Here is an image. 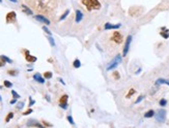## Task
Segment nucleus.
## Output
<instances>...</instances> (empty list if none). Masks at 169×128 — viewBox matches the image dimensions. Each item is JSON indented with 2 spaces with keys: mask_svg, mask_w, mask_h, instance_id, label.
Masks as SVG:
<instances>
[{
  "mask_svg": "<svg viewBox=\"0 0 169 128\" xmlns=\"http://www.w3.org/2000/svg\"><path fill=\"white\" fill-rule=\"evenodd\" d=\"M81 3L88 11L100 10L102 8V4L100 0H81Z\"/></svg>",
  "mask_w": 169,
  "mask_h": 128,
  "instance_id": "nucleus-1",
  "label": "nucleus"
},
{
  "mask_svg": "<svg viewBox=\"0 0 169 128\" xmlns=\"http://www.w3.org/2000/svg\"><path fill=\"white\" fill-rule=\"evenodd\" d=\"M122 55H119V54L116 55L113 58V60H111L108 65H107L106 70L107 71H111V70L115 69V68L119 65V63H122Z\"/></svg>",
  "mask_w": 169,
  "mask_h": 128,
  "instance_id": "nucleus-2",
  "label": "nucleus"
},
{
  "mask_svg": "<svg viewBox=\"0 0 169 128\" xmlns=\"http://www.w3.org/2000/svg\"><path fill=\"white\" fill-rule=\"evenodd\" d=\"M111 40H112L113 42H115L116 45H120V43L124 42V35H122L119 31L116 30V31H114L112 33V35H111Z\"/></svg>",
  "mask_w": 169,
  "mask_h": 128,
  "instance_id": "nucleus-3",
  "label": "nucleus"
},
{
  "mask_svg": "<svg viewBox=\"0 0 169 128\" xmlns=\"http://www.w3.org/2000/svg\"><path fill=\"white\" fill-rule=\"evenodd\" d=\"M132 39H133L132 35H129L127 38H125L124 49H122V57H125V56H127V55H128V53H129V51H130V45H131Z\"/></svg>",
  "mask_w": 169,
  "mask_h": 128,
  "instance_id": "nucleus-4",
  "label": "nucleus"
},
{
  "mask_svg": "<svg viewBox=\"0 0 169 128\" xmlns=\"http://www.w3.org/2000/svg\"><path fill=\"white\" fill-rule=\"evenodd\" d=\"M5 21L8 24H11V23H16L17 22V13L16 11H10V13L6 15L5 17Z\"/></svg>",
  "mask_w": 169,
  "mask_h": 128,
  "instance_id": "nucleus-5",
  "label": "nucleus"
},
{
  "mask_svg": "<svg viewBox=\"0 0 169 128\" xmlns=\"http://www.w3.org/2000/svg\"><path fill=\"white\" fill-rule=\"evenodd\" d=\"M68 94H63V95L60 97V99H59V106H60L61 109H67L68 107Z\"/></svg>",
  "mask_w": 169,
  "mask_h": 128,
  "instance_id": "nucleus-6",
  "label": "nucleus"
},
{
  "mask_svg": "<svg viewBox=\"0 0 169 128\" xmlns=\"http://www.w3.org/2000/svg\"><path fill=\"white\" fill-rule=\"evenodd\" d=\"M155 116H156V119L158 122H164L166 119V111L165 109H159V111L155 114Z\"/></svg>",
  "mask_w": 169,
  "mask_h": 128,
  "instance_id": "nucleus-7",
  "label": "nucleus"
},
{
  "mask_svg": "<svg viewBox=\"0 0 169 128\" xmlns=\"http://www.w3.org/2000/svg\"><path fill=\"white\" fill-rule=\"evenodd\" d=\"M122 27V25L120 24H111V23H109V22H107V23H105V25H104V28H105V30H118V29Z\"/></svg>",
  "mask_w": 169,
  "mask_h": 128,
  "instance_id": "nucleus-8",
  "label": "nucleus"
},
{
  "mask_svg": "<svg viewBox=\"0 0 169 128\" xmlns=\"http://www.w3.org/2000/svg\"><path fill=\"white\" fill-rule=\"evenodd\" d=\"M25 59H26V61L28 63H34L38 61V58L36 57L32 56V55H30V53H29V51H27V50H25Z\"/></svg>",
  "mask_w": 169,
  "mask_h": 128,
  "instance_id": "nucleus-9",
  "label": "nucleus"
},
{
  "mask_svg": "<svg viewBox=\"0 0 169 128\" xmlns=\"http://www.w3.org/2000/svg\"><path fill=\"white\" fill-rule=\"evenodd\" d=\"M34 19L36 20V21H38V22H41V23H44L45 25H50V20L49 19H47L46 17H44L43 15H36V16H34Z\"/></svg>",
  "mask_w": 169,
  "mask_h": 128,
  "instance_id": "nucleus-10",
  "label": "nucleus"
},
{
  "mask_svg": "<svg viewBox=\"0 0 169 128\" xmlns=\"http://www.w3.org/2000/svg\"><path fill=\"white\" fill-rule=\"evenodd\" d=\"M33 79H34V81L38 82V83H40V84H45L46 79H45V77H42V74H41L40 72H36V74H33Z\"/></svg>",
  "mask_w": 169,
  "mask_h": 128,
  "instance_id": "nucleus-11",
  "label": "nucleus"
},
{
  "mask_svg": "<svg viewBox=\"0 0 169 128\" xmlns=\"http://www.w3.org/2000/svg\"><path fill=\"white\" fill-rule=\"evenodd\" d=\"M27 126L28 127H43V124H41V123H38V121L35 120H28V122H27Z\"/></svg>",
  "mask_w": 169,
  "mask_h": 128,
  "instance_id": "nucleus-12",
  "label": "nucleus"
},
{
  "mask_svg": "<svg viewBox=\"0 0 169 128\" xmlns=\"http://www.w3.org/2000/svg\"><path fill=\"white\" fill-rule=\"evenodd\" d=\"M22 10L24 13H26V15L28 16H32L33 15V11L31 10L30 7H28L27 5H25V4H22Z\"/></svg>",
  "mask_w": 169,
  "mask_h": 128,
  "instance_id": "nucleus-13",
  "label": "nucleus"
},
{
  "mask_svg": "<svg viewBox=\"0 0 169 128\" xmlns=\"http://www.w3.org/2000/svg\"><path fill=\"white\" fill-rule=\"evenodd\" d=\"M83 20V13H82L80 10H76V18H75V21L76 23H80Z\"/></svg>",
  "mask_w": 169,
  "mask_h": 128,
  "instance_id": "nucleus-14",
  "label": "nucleus"
},
{
  "mask_svg": "<svg viewBox=\"0 0 169 128\" xmlns=\"http://www.w3.org/2000/svg\"><path fill=\"white\" fill-rule=\"evenodd\" d=\"M160 35L163 38H165V39H167L169 37V30L167 28H162V31L160 32Z\"/></svg>",
  "mask_w": 169,
  "mask_h": 128,
  "instance_id": "nucleus-15",
  "label": "nucleus"
},
{
  "mask_svg": "<svg viewBox=\"0 0 169 128\" xmlns=\"http://www.w3.org/2000/svg\"><path fill=\"white\" fill-rule=\"evenodd\" d=\"M161 84H165V85H168L169 86V81L165 79H158L156 81V85H161Z\"/></svg>",
  "mask_w": 169,
  "mask_h": 128,
  "instance_id": "nucleus-16",
  "label": "nucleus"
},
{
  "mask_svg": "<svg viewBox=\"0 0 169 128\" xmlns=\"http://www.w3.org/2000/svg\"><path fill=\"white\" fill-rule=\"evenodd\" d=\"M155 111H152V109H149V111H147L146 113L144 114V118H152L155 116Z\"/></svg>",
  "mask_w": 169,
  "mask_h": 128,
  "instance_id": "nucleus-17",
  "label": "nucleus"
},
{
  "mask_svg": "<svg viewBox=\"0 0 169 128\" xmlns=\"http://www.w3.org/2000/svg\"><path fill=\"white\" fill-rule=\"evenodd\" d=\"M73 66H74V68L78 69V68L81 67V61H80L79 59H75L74 62H73Z\"/></svg>",
  "mask_w": 169,
  "mask_h": 128,
  "instance_id": "nucleus-18",
  "label": "nucleus"
},
{
  "mask_svg": "<svg viewBox=\"0 0 169 128\" xmlns=\"http://www.w3.org/2000/svg\"><path fill=\"white\" fill-rule=\"evenodd\" d=\"M70 13H71V10H65V13H63L62 15L60 16V18H59V21H63V20H65V18H67L68 16L70 15Z\"/></svg>",
  "mask_w": 169,
  "mask_h": 128,
  "instance_id": "nucleus-19",
  "label": "nucleus"
},
{
  "mask_svg": "<svg viewBox=\"0 0 169 128\" xmlns=\"http://www.w3.org/2000/svg\"><path fill=\"white\" fill-rule=\"evenodd\" d=\"M136 93V90L134 88H130V90H129V92H128V94L125 97L127 98H131L132 97V95H134Z\"/></svg>",
  "mask_w": 169,
  "mask_h": 128,
  "instance_id": "nucleus-20",
  "label": "nucleus"
},
{
  "mask_svg": "<svg viewBox=\"0 0 169 128\" xmlns=\"http://www.w3.org/2000/svg\"><path fill=\"white\" fill-rule=\"evenodd\" d=\"M13 118H14V113H13V112H10V113L8 114V116L5 117V122L8 123Z\"/></svg>",
  "mask_w": 169,
  "mask_h": 128,
  "instance_id": "nucleus-21",
  "label": "nucleus"
},
{
  "mask_svg": "<svg viewBox=\"0 0 169 128\" xmlns=\"http://www.w3.org/2000/svg\"><path fill=\"white\" fill-rule=\"evenodd\" d=\"M0 59H2L3 61H5L6 63H13V60L8 58V57L4 56V55H1V56H0Z\"/></svg>",
  "mask_w": 169,
  "mask_h": 128,
  "instance_id": "nucleus-22",
  "label": "nucleus"
},
{
  "mask_svg": "<svg viewBox=\"0 0 169 128\" xmlns=\"http://www.w3.org/2000/svg\"><path fill=\"white\" fill-rule=\"evenodd\" d=\"M48 40H49L50 45H51V47H55V40H54V38L52 37L51 35H48Z\"/></svg>",
  "mask_w": 169,
  "mask_h": 128,
  "instance_id": "nucleus-23",
  "label": "nucleus"
},
{
  "mask_svg": "<svg viewBox=\"0 0 169 128\" xmlns=\"http://www.w3.org/2000/svg\"><path fill=\"white\" fill-rule=\"evenodd\" d=\"M52 77H53V74H52L51 71H46L44 74V77L46 80H50Z\"/></svg>",
  "mask_w": 169,
  "mask_h": 128,
  "instance_id": "nucleus-24",
  "label": "nucleus"
},
{
  "mask_svg": "<svg viewBox=\"0 0 169 128\" xmlns=\"http://www.w3.org/2000/svg\"><path fill=\"white\" fill-rule=\"evenodd\" d=\"M8 74L10 75H13V77H16V75H18V74H19V71L16 70V69H10L8 71Z\"/></svg>",
  "mask_w": 169,
  "mask_h": 128,
  "instance_id": "nucleus-25",
  "label": "nucleus"
},
{
  "mask_svg": "<svg viewBox=\"0 0 169 128\" xmlns=\"http://www.w3.org/2000/svg\"><path fill=\"white\" fill-rule=\"evenodd\" d=\"M3 84H4V87H5V88H11V87H13V83H11L10 81H4L3 82Z\"/></svg>",
  "mask_w": 169,
  "mask_h": 128,
  "instance_id": "nucleus-26",
  "label": "nucleus"
},
{
  "mask_svg": "<svg viewBox=\"0 0 169 128\" xmlns=\"http://www.w3.org/2000/svg\"><path fill=\"white\" fill-rule=\"evenodd\" d=\"M159 104H160L161 106H165L166 104H167V100H166L165 98H162V99H160Z\"/></svg>",
  "mask_w": 169,
  "mask_h": 128,
  "instance_id": "nucleus-27",
  "label": "nucleus"
},
{
  "mask_svg": "<svg viewBox=\"0 0 169 128\" xmlns=\"http://www.w3.org/2000/svg\"><path fill=\"white\" fill-rule=\"evenodd\" d=\"M112 75H113V77H114V79H115V80H119V79H120V74H119V72L116 71V70H115V71H113Z\"/></svg>",
  "mask_w": 169,
  "mask_h": 128,
  "instance_id": "nucleus-28",
  "label": "nucleus"
},
{
  "mask_svg": "<svg viewBox=\"0 0 169 128\" xmlns=\"http://www.w3.org/2000/svg\"><path fill=\"white\" fill-rule=\"evenodd\" d=\"M144 97H145L144 95H140V96H139V97H138V98H137V99H136L135 103H136V104H138L139 102H141V101H142L143 99H144Z\"/></svg>",
  "mask_w": 169,
  "mask_h": 128,
  "instance_id": "nucleus-29",
  "label": "nucleus"
},
{
  "mask_svg": "<svg viewBox=\"0 0 169 128\" xmlns=\"http://www.w3.org/2000/svg\"><path fill=\"white\" fill-rule=\"evenodd\" d=\"M11 95H13V97H14V98H17V99H18V98L21 97V96H20V94H18V93L16 92L15 90H11Z\"/></svg>",
  "mask_w": 169,
  "mask_h": 128,
  "instance_id": "nucleus-30",
  "label": "nucleus"
},
{
  "mask_svg": "<svg viewBox=\"0 0 169 128\" xmlns=\"http://www.w3.org/2000/svg\"><path fill=\"white\" fill-rule=\"evenodd\" d=\"M43 30H44L46 33L48 34V35H52V32L49 30V29H48V27L47 26H43Z\"/></svg>",
  "mask_w": 169,
  "mask_h": 128,
  "instance_id": "nucleus-31",
  "label": "nucleus"
},
{
  "mask_svg": "<svg viewBox=\"0 0 169 128\" xmlns=\"http://www.w3.org/2000/svg\"><path fill=\"white\" fill-rule=\"evenodd\" d=\"M67 119H68V122L71 123V124H72V125H75L74 119H73V117H72V116H68V117H67Z\"/></svg>",
  "mask_w": 169,
  "mask_h": 128,
  "instance_id": "nucleus-32",
  "label": "nucleus"
},
{
  "mask_svg": "<svg viewBox=\"0 0 169 128\" xmlns=\"http://www.w3.org/2000/svg\"><path fill=\"white\" fill-rule=\"evenodd\" d=\"M34 103H35V100H33L31 97H29V104H28V106H29V107L32 106Z\"/></svg>",
  "mask_w": 169,
  "mask_h": 128,
  "instance_id": "nucleus-33",
  "label": "nucleus"
},
{
  "mask_svg": "<svg viewBox=\"0 0 169 128\" xmlns=\"http://www.w3.org/2000/svg\"><path fill=\"white\" fill-rule=\"evenodd\" d=\"M32 113V109H27L26 112H24L23 113V116H27V115H29V114H31Z\"/></svg>",
  "mask_w": 169,
  "mask_h": 128,
  "instance_id": "nucleus-34",
  "label": "nucleus"
},
{
  "mask_svg": "<svg viewBox=\"0 0 169 128\" xmlns=\"http://www.w3.org/2000/svg\"><path fill=\"white\" fill-rule=\"evenodd\" d=\"M23 106H24V102H19V103H18V106H17V109H23Z\"/></svg>",
  "mask_w": 169,
  "mask_h": 128,
  "instance_id": "nucleus-35",
  "label": "nucleus"
},
{
  "mask_svg": "<svg viewBox=\"0 0 169 128\" xmlns=\"http://www.w3.org/2000/svg\"><path fill=\"white\" fill-rule=\"evenodd\" d=\"M5 61H3L2 59H0V67H3V66H5Z\"/></svg>",
  "mask_w": 169,
  "mask_h": 128,
  "instance_id": "nucleus-36",
  "label": "nucleus"
},
{
  "mask_svg": "<svg viewBox=\"0 0 169 128\" xmlns=\"http://www.w3.org/2000/svg\"><path fill=\"white\" fill-rule=\"evenodd\" d=\"M16 102H17V98H14V99H11V100L10 103H11V104H15Z\"/></svg>",
  "mask_w": 169,
  "mask_h": 128,
  "instance_id": "nucleus-37",
  "label": "nucleus"
},
{
  "mask_svg": "<svg viewBox=\"0 0 169 128\" xmlns=\"http://www.w3.org/2000/svg\"><path fill=\"white\" fill-rule=\"evenodd\" d=\"M44 125H45V126H50V127L52 126V124H49V123H46L45 121H44Z\"/></svg>",
  "mask_w": 169,
  "mask_h": 128,
  "instance_id": "nucleus-38",
  "label": "nucleus"
},
{
  "mask_svg": "<svg viewBox=\"0 0 169 128\" xmlns=\"http://www.w3.org/2000/svg\"><path fill=\"white\" fill-rule=\"evenodd\" d=\"M58 80H59V82H60L61 84H63V85H65V82H63V80H62V79H58Z\"/></svg>",
  "mask_w": 169,
  "mask_h": 128,
  "instance_id": "nucleus-39",
  "label": "nucleus"
},
{
  "mask_svg": "<svg viewBox=\"0 0 169 128\" xmlns=\"http://www.w3.org/2000/svg\"><path fill=\"white\" fill-rule=\"evenodd\" d=\"M46 99H47L48 101H50V97H49V95H47V96H46Z\"/></svg>",
  "mask_w": 169,
  "mask_h": 128,
  "instance_id": "nucleus-40",
  "label": "nucleus"
},
{
  "mask_svg": "<svg viewBox=\"0 0 169 128\" xmlns=\"http://www.w3.org/2000/svg\"><path fill=\"white\" fill-rule=\"evenodd\" d=\"M10 1H11V2H14V3H17V0H10Z\"/></svg>",
  "mask_w": 169,
  "mask_h": 128,
  "instance_id": "nucleus-41",
  "label": "nucleus"
},
{
  "mask_svg": "<svg viewBox=\"0 0 169 128\" xmlns=\"http://www.w3.org/2000/svg\"><path fill=\"white\" fill-rule=\"evenodd\" d=\"M0 101H2V99H1V96H0Z\"/></svg>",
  "mask_w": 169,
  "mask_h": 128,
  "instance_id": "nucleus-42",
  "label": "nucleus"
},
{
  "mask_svg": "<svg viewBox=\"0 0 169 128\" xmlns=\"http://www.w3.org/2000/svg\"><path fill=\"white\" fill-rule=\"evenodd\" d=\"M0 89H2V86H0Z\"/></svg>",
  "mask_w": 169,
  "mask_h": 128,
  "instance_id": "nucleus-43",
  "label": "nucleus"
},
{
  "mask_svg": "<svg viewBox=\"0 0 169 128\" xmlns=\"http://www.w3.org/2000/svg\"><path fill=\"white\" fill-rule=\"evenodd\" d=\"M1 2H2V0H0V3H1Z\"/></svg>",
  "mask_w": 169,
  "mask_h": 128,
  "instance_id": "nucleus-44",
  "label": "nucleus"
}]
</instances>
